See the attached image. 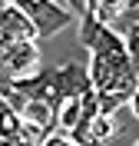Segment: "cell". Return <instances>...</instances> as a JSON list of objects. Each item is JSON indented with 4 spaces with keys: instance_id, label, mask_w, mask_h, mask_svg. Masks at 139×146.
Listing matches in <instances>:
<instances>
[{
    "instance_id": "cell-1",
    "label": "cell",
    "mask_w": 139,
    "mask_h": 146,
    "mask_svg": "<svg viewBox=\"0 0 139 146\" xmlns=\"http://www.w3.org/2000/svg\"><path fill=\"white\" fill-rule=\"evenodd\" d=\"M20 10L33 23V33L37 36H53V33H60L63 27L73 23V13L66 7H60L56 0H23Z\"/></svg>"
},
{
    "instance_id": "cell-2",
    "label": "cell",
    "mask_w": 139,
    "mask_h": 146,
    "mask_svg": "<svg viewBox=\"0 0 139 146\" xmlns=\"http://www.w3.org/2000/svg\"><path fill=\"white\" fill-rule=\"evenodd\" d=\"M40 63V50L33 40H17L0 53V83H13L20 76H30Z\"/></svg>"
},
{
    "instance_id": "cell-3",
    "label": "cell",
    "mask_w": 139,
    "mask_h": 146,
    "mask_svg": "<svg viewBox=\"0 0 139 146\" xmlns=\"http://www.w3.org/2000/svg\"><path fill=\"white\" fill-rule=\"evenodd\" d=\"M86 90H93L90 73H86V63L80 60H70V63L56 66L53 70V110L63 100H80Z\"/></svg>"
},
{
    "instance_id": "cell-4",
    "label": "cell",
    "mask_w": 139,
    "mask_h": 146,
    "mask_svg": "<svg viewBox=\"0 0 139 146\" xmlns=\"http://www.w3.org/2000/svg\"><path fill=\"white\" fill-rule=\"evenodd\" d=\"M53 70L56 66H40V70H33L30 76L13 80L10 86H13L23 100H46L53 106Z\"/></svg>"
},
{
    "instance_id": "cell-5",
    "label": "cell",
    "mask_w": 139,
    "mask_h": 146,
    "mask_svg": "<svg viewBox=\"0 0 139 146\" xmlns=\"http://www.w3.org/2000/svg\"><path fill=\"white\" fill-rule=\"evenodd\" d=\"M20 119H27V123H33V126L46 129V133L56 129V110L46 100H27V106L20 110Z\"/></svg>"
},
{
    "instance_id": "cell-6",
    "label": "cell",
    "mask_w": 139,
    "mask_h": 146,
    "mask_svg": "<svg viewBox=\"0 0 139 146\" xmlns=\"http://www.w3.org/2000/svg\"><path fill=\"white\" fill-rule=\"evenodd\" d=\"M132 3H139V0H86V13H93L99 23L109 27L113 20L119 17L126 7H132Z\"/></svg>"
},
{
    "instance_id": "cell-7",
    "label": "cell",
    "mask_w": 139,
    "mask_h": 146,
    "mask_svg": "<svg viewBox=\"0 0 139 146\" xmlns=\"http://www.w3.org/2000/svg\"><path fill=\"white\" fill-rule=\"evenodd\" d=\"M119 133V123H116V116H96L90 123V133H86L83 146H106L113 136Z\"/></svg>"
},
{
    "instance_id": "cell-8",
    "label": "cell",
    "mask_w": 139,
    "mask_h": 146,
    "mask_svg": "<svg viewBox=\"0 0 139 146\" xmlns=\"http://www.w3.org/2000/svg\"><path fill=\"white\" fill-rule=\"evenodd\" d=\"M129 103V93L119 90H99L96 93V106H99V116H116V110Z\"/></svg>"
},
{
    "instance_id": "cell-9",
    "label": "cell",
    "mask_w": 139,
    "mask_h": 146,
    "mask_svg": "<svg viewBox=\"0 0 139 146\" xmlns=\"http://www.w3.org/2000/svg\"><path fill=\"white\" fill-rule=\"evenodd\" d=\"M20 123H23L20 113H17V110H10L7 100H0V139H17Z\"/></svg>"
},
{
    "instance_id": "cell-10",
    "label": "cell",
    "mask_w": 139,
    "mask_h": 146,
    "mask_svg": "<svg viewBox=\"0 0 139 146\" xmlns=\"http://www.w3.org/2000/svg\"><path fill=\"white\" fill-rule=\"evenodd\" d=\"M76 123H80V100H63L56 106V129L70 133Z\"/></svg>"
},
{
    "instance_id": "cell-11",
    "label": "cell",
    "mask_w": 139,
    "mask_h": 146,
    "mask_svg": "<svg viewBox=\"0 0 139 146\" xmlns=\"http://www.w3.org/2000/svg\"><path fill=\"white\" fill-rule=\"evenodd\" d=\"M103 27H106V23H99V20L93 17V13L80 17V46L93 50V43H96V36H99V30H103Z\"/></svg>"
},
{
    "instance_id": "cell-12",
    "label": "cell",
    "mask_w": 139,
    "mask_h": 146,
    "mask_svg": "<svg viewBox=\"0 0 139 146\" xmlns=\"http://www.w3.org/2000/svg\"><path fill=\"white\" fill-rule=\"evenodd\" d=\"M40 146H76V143L70 139V133H63V129H53V133H50V136H46Z\"/></svg>"
},
{
    "instance_id": "cell-13",
    "label": "cell",
    "mask_w": 139,
    "mask_h": 146,
    "mask_svg": "<svg viewBox=\"0 0 139 146\" xmlns=\"http://www.w3.org/2000/svg\"><path fill=\"white\" fill-rule=\"evenodd\" d=\"M66 10H70V13H80V17H86V0H66Z\"/></svg>"
},
{
    "instance_id": "cell-14",
    "label": "cell",
    "mask_w": 139,
    "mask_h": 146,
    "mask_svg": "<svg viewBox=\"0 0 139 146\" xmlns=\"http://www.w3.org/2000/svg\"><path fill=\"white\" fill-rule=\"evenodd\" d=\"M0 146H33V143H23V139H0Z\"/></svg>"
},
{
    "instance_id": "cell-15",
    "label": "cell",
    "mask_w": 139,
    "mask_h": 146,
    "mask_svg": "<svg viewBox=\"0 0 139 146\" xmlns=\"http://www.w3.org/2000/svg\"><path fill=\"white\" fill-rule=\"evenodd\" d=\"M129 106H132V113H136V116H139V90H136V93H132V96H129Z\"/></svg>"
},
{
    "instance_id": "cell-16",
    "label": "cell",
    "mask_w": 139,
    "mask_h": 146,
    "mask_svg": "<svg viewBox=\"0 0 139 146\" xmlns=\"http://www.w3.org/2000/svg\"><path fill=\"white\" fill-rule=\"evenodd\" d=\"M7 3H10V7H20V3H23V0H7Z\"/></svg>"
},
{
    "instance_id": "cell-17",
    "label": "cell",
    "mask_w": 139,
    "mask_h": 146,
    "mask_svg": "<svg viewBox=\"0 0 139 146\" xmlns=\"http://www.w3.org/2000/svg\"><path fill=\"white\" fill-rule=\"evenodd\" d=\"M132 146H139V139H136V143H132Z\"/></svg>"
}]
</instances>
